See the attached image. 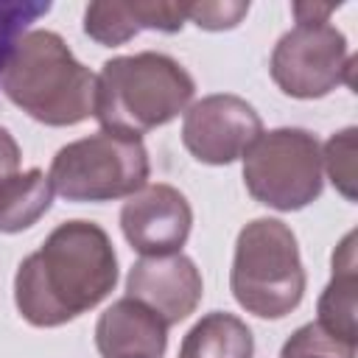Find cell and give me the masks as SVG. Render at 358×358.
<instances>
[{
	"instance_id": "21",
	"label": "cell",
	"mask_w": 358,
	"mask_h": 358,
	"mask_svg": "<svg viewBox=\"0 0 358 358\" xmlns=\"http://www.w3.org/2000/svg\"><path fill=\"white\" fill-rule=\"evenodd\" d=\"M341 3H310V0H299L291 6L296 22H330V14L338 8Z\"/></svg>"
},
{
	"instance_id": "4",
	"label": "cell",
	"mask_w": 358,
	"mask_h": 358,
	"mask_svg": "<svg viewBox=\"0 0 358 358\" xmlns=\"http://www.w3.org/2000/svg\"><path fill=\"white\" fill-rule=\"evenodd\" d=\"M229 288L238 305L260 319H282L302 302L305 268L288 224L255 218L238 232Z\"/></svg>"
},
{
	"instance_id": "3",
	"label": "cell",
	"mask_w": 358,
	"mask_h": 358,
	"mask_svg": "<svg viewBox=\"0 0 358 358\" xmlns=\"http://www.w3.org/2000/svg\"><path fill=\"white\" fill-rule=\"evenodd\" d=\"M0 90L14 106L45 126H76L95 106V76L48 28H34L17 42Z\"/></svg>"
},
{
	"instance_id": "18",
	"label": "cell",
	"mask_w": 358,
	"mask_h": 358,
	"mask_svg": "<svg viewBox=\"0 0 358 358\" xmlns=\"http://www.w3.org/2000/svg\"><path fill=\"white\" fill-rule=\"evenodd\" d=\"M280 358H355V347L333 338L316 322H308L288 336Z\"/></svg>"
},
{
	"instance_id": "2",
	"label": "cell",
	"mask_w": 358,
	"mask_h": 358,
	"mask_svg": "<svg viewBox=\"0 0 358 358\" xmlns=\"http://www.w3.org/2000/svg\"><path fill=\"white\" fill-rule=\"evenodd\" d=\"M193 76L171 56L143 50L115 56L95 76L92 115L101 131L140 140L145 131L171 123L193 101Z\"/></svg>"
},
{
	"instance_id": "6",
	"label": "cell",
	"mask_w": 358,
	"mask_h": 358,
	"mask_svg": "<svg viewBox=\"0 0 358 358\" xmlns=\"http://www.w3.org/2000/svg\"><path fill=\"white\" fill-rule=\"evenodd\" d=\"M249 196L280 213L302 210L322 196V145L308 129L263 131L243 154Z\"/></svg>"
},
{
	"instance_id": "13",
	"label": "cell",
	"mask_w": 358,
	"mask_h": 358,
	"mask_svg": "<svg viewBox=\"0 0 358 358\" xmlns=\"http://www.w3.org/2000/svg\"><path fill=\"white\" fill-rule=\"evenodd\" d=\"M355 310H358V260H355V232H347L333 252V277L324 285L316 305V324L333 338L355 347Z\"/></svg>"
},
{
	"instance_id": "16",
	"label": "cell",
	"mask_w": 358,
	"mask_h": 358,
	"mask_svg": "<svg viewBox=\"0 0 358 358\" xmlns=\"http://www.w3.org/2000/svg\"><path fill=\"white\" fill-rule=\"evenodd\" d=\"M355 126H347L341 131H336L324 148H322V171H327L333 187L347 199V201H355L358 190V145H355Z\"/></svg>"
},
{
	"instance_id": "5",
	"label": "cell",
	"mask_w": 358,
	"mask_h": 358,
	"mask_svg": "<svg viewBox=\"0 0 358 358\" xmlns=\"http://www.w3.org/2000/svg\"><path fill=\"white\" fill-rule=\"evenodd\" d=\"M148 151L143 140L95 131L56 151L48 179L67 201L129 199L148 185Z\"/></svg>"
},
{
	"instance_id": "11",
	"label": "cell",
	"mask_w": 358,
	"mask_h": 358,
	"mask_svg": "<svg viewBox=\"0 0 358 358\" xmlns=\"http://www.w3.org/2000/svg\"><path fill=\"white\" fill-rule=\"evenodd\" d=\"M95 347L101 358H162L168 324L137 299L120 296L98 316Z\"/></svg>"
},
{
	"instance_id": "7",
	"label": "cell",
	"mask_w": 358,
	"mask_h": 358,
	"mask_svg": "<svg viewBox=\"0 0 358 358\" xmlns=\"http://www.w3.org/2000/svg\"><path fill=\"white\" fill-rule=\"evenodd\" d=\"M355 59L347 36L330 22H296L271 50L268 73L291 98H324L336 87H352Z\"/></svg>"
},
{
	"instance_id": "20",
	"label": "cell",
	"mask_w": 358,
	"mask_h": 358,
	"mask_svg": "<svg viewBox=\"0 0 358 358\" xmlns=\"http://www.w3.org/2000/svg\"><path fill=\"white\" fill-rule=\"evenodd\" d=\"M17 168H20V145L11 137V131L0 126V182L14 176Z\"/></svg>"
},
{
	"instance_id": "15",
	"label": "cell",
	"mask_w": 358,
	"mask_h": 358,
	"mask_svg": "<svg viewBox=\"0 0 358 358\" xmlns=\"http://www.w3.org/2000/svg\"><path fill=\"white\" fill-rule=\"evenodd\" d=\"M53 204V185L39 168L17 171L0 182V232L14 235L34 227Z\"/></svg>"
},
{
	"instance_id": "1",
	"label": "cell",
	"mask_w": 358,
	"mask_h": 358,
	"mask_svg": "<svg viewBox=\"0 0 358 358\" xmlns=\"http://www.w3.org/2000/svg\"><path fill=\"white\" fill-rule=\"evenodd\" d=\"M117 282V255L95 221H64L28 255L14 277V302L34 327H59L101 299Z\"/></svg>"
},
{
	"instance_id": "9",
	"label": "cell",
	"mask_w": 358,
	"mask_h": 358,
	"mask_svg": "<svg viewBox=\"0 0 358 358\" xmlns=\"http://www.w3.org/2000/svg\"><path fill=\"white\" fill-rule=\"evenodd\" d=\"M193 227V210L182 190L157 182L129 196L120 210V229L143 257L173 255L185 246Z\"/></svg>"
},
{
	"instance_id": "19",
	"label": "cell",
	"mask_w": 358,
	"mask_h": 358,
	"mask_svg": "<svg viewBox=\"0 0 358 358\" xmlns=\"http://www.w3.org/2000/svg\"><path fill=\"white\" fill-rule=\"evenodd\" d=\"M249 14L246 0H201L185 3V17L204 31H229Z\"/></svg>"
},
{
	"instance_id": "8",
	"label": "cell",
	"mask_w": 358,
	"mask_h": 358,
	"mask_svg": "<svg viewBox=\"0 0 358 358\" xmlns=\"http://www.w3.org/2000/svg\"><path fill=\"white\" fill-rule=\"evenodd\" d=\"M260 134V115L246 98L232 92H215L190 103L182 120V143L204 165L235 162Z\"/></svg>"
},
{
	"instance_id": "14",
	"label": "cell",
	"mask_w": 358,
	"mask_h": 358,
	"mask_svg": "<svg viewBox=\"0 0 358 358\" xmlns=\"http://www.w3.org/2000/svg\"><path fill=\"white\" fill-rule=\"evenodd\" d=\"M255 338L243 319L227 310L201 316L182 338L176 358H252Z\"/></svg>"
},
{
	"instance_id": "10",
	"label": "cell",
	"mask_w": 358,
	"mask_h": 358,
	"mask_svg": "<svg viewBox=\"0 0 358 358\" xmlns=\"http://www.w3.org/2000/svg\"><path fill=\"white\" fill-rule=\"evenodd\" d=\"M204 282L196 263L182 255L140 257L126 277V296L154 310L168 327L187 319L201 302Z\"/></svg>"
},
{
	"instance_id": "12",
	"label": "cell",
	"mask_w": 358,
	"mask_h": 358,
	"mask_svg": "<svg viewBox=\"0 0 358 358\" xmlns=\"http://www.w3.org/2000/svg\"><path fill=\"white\" fill-rule=\"evenodd\" d=\"M185 3H168V0H134V3H117V0H98L90 3L84 11V34L95 39L98 45H123L143 28L176 34L185 25Z\"/></svg>"
},
{
	"instance_id": "17",
	"label": "cell",
	"mask_w": 358,
	"mask_h": 358,
	"mask_svg": "<svg viewBox=\"0 0 358 358\" xmlns=\"http://www.w3.org/2000/svg\"><path fill=\"white\" fill-rule=\"evenodd\" d=\"M50 11V3L42 0H8L0 3V78L17 48V42L28 34V25Z\"/></svg>"
}]
</instances>
